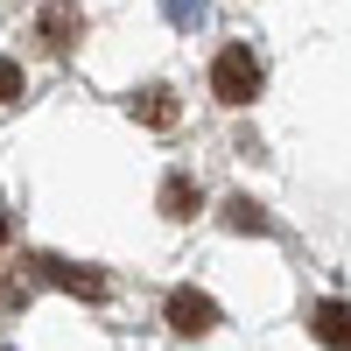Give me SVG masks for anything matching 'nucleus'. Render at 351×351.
Masks as SVG:
<instances>
[{
    "mask_svg": "<svg viewBox=\"0 0 351 351\" xmlns=\"http://www.w3.org/2000/svg\"><path fill=\"white\" fill-rule=\"evenodd\" d=\"M211 92H218L225 106H246V99L260 92V56H253L246 43H225V49L211 56Z\"/></svg>",
    "mask_w": 351,
    "mask_h": 351,
    "instance_id": "f257e3e1",
    "label": "nucleus"
},
{
    "mask_svg": "<svg viewBox=\"0 0 351 351\" xmlns=\"http://www.w3.org/2000/svg\"><path fill=\"white\" fill-rule=\"evenodd\" d=\"M169 324L183 337H204L218 324V309H211V295H197V288H176V295H169Z\"/></svg>",
    "mask_w": 351,
    "mask_h": 351,
    "instance_id": "f03ea898",
    "label": "nucleus"
},
{
    "mask_svg": "<svg viewBox=\"0 0 351 351\" xmlns=\"http://www.w3.org/2000/svg\"><path fill=\"white\" fill-rule=\"evenodd\" d=\"M316 337H324L330 351H351V309L344 302H324V309H316Z\"/></svg>",
    "mask_w": 351,
    "mask_h": 351,
    "instance_id": "7ed1b4c3",
    "label": "nucleus"
},
{
    "mask_svg": "<svg viewBox=\"0 0 351 351\" xmlns=\"http://www.w3.org/2000/svg\"><path fill=\"white\" fill-rule=\"evenodd\" d=\"M43 36H49L56 49H71V36H77V14H71V8H49V14H43Z\"/></svg>",
    "mask_w": 351,
    "mask_h": 351,
    "instance_id": "20e7f679",
    "label": "nucleus"
},
{
    "mask_svg": "<svg viewBox=\"0 0 351 351\" xmlns=\"http://www.w3.org/2000/svg\"><path fill=\"white\" fill-rule=\"evenodd\" d=\"M134 112H148L155 127H169V120H176V106H169V92H148V99H134Z\"/></svg>",
    "mask_w": 351,
    "mask_h": 351,
    "instance_id": "39448f33",
    "label": "nucleus"
},
{
    "mask_svg": "<svg viewBox=\"0 0 351 351\" xmlns=\"http://www.w3.org/2000/svg\"><path fill=\"white\" fill-rule=\"evenodd\" d=\"M14 99H21V71L0 56V106H14Z\"/></svg>",
    "mask_w": 351,
    "mask_h": 351,
    "instance_id": "423d86ee",
    "label": "nucleus"
},
{
    "mask_svg": "<svg viewBox=\"0 0 351 351\" xmlns=\"http://www.w3.org/2000/svg\"><path fill=\"white\" fill-rule=\"evenodd\" d=\"M162 204H169V218H190V183H169Z\"/></svg>",
    "mask_w": 351,
    "mask_h": 351,
    "instance_id": "0eeeda50",
    "label": "nucleus"
},
{
    "mask_svg": "<svg viewBox=\"0 0 351 351\" xmlns=\"http://www.w3.org/2000/svg\"><path fill=\"white\" fill-rule=\"evenodd\" d=\"M0 239H8V218H0Z\"/></svg>",
    "mask_w": 351,
    "mask_h": 351,
    "instance_id": "6e6552de",
    "label": "nucleus"
}]
</instances>
